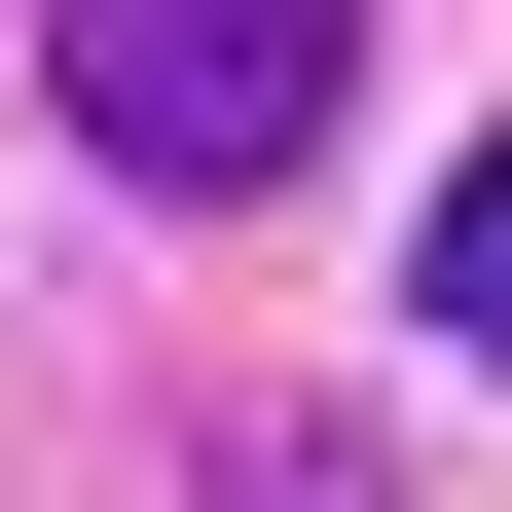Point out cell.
I'll return each mask as SVG.
<instances>
[{
  "mask_svg": "<svg viewBox=\"0 0 512 512\" xmlns=\"http://www.w3.org/2000/svg\"><path fill=\"white\" fill-rule=\"evenodd\" d=\"M439 366H512V147L439 183Z\"/></svg>",
  "mask_w": 512,
  "mask_h": 512,
  "instance_id": "2",
  "label": "cell"
},
{
  "mask_svg": "<svg viewBox=\"0 0 512 512\" xmlns=\"http://www.w3.org/2000/svg\"><path fill=\"white\" fill-rule=\"evenodd\" d=\"M37 110H74L110 183H293V147L366 110V37H330V0H74Z\"/></svg>",
  "mask_w": 512,
  "mask_h": 512,
  "instance_id": "1",
  "label": "cell"
}]
</instances>
